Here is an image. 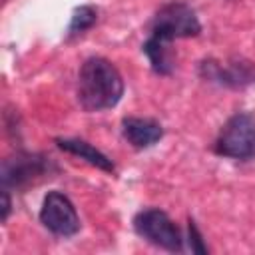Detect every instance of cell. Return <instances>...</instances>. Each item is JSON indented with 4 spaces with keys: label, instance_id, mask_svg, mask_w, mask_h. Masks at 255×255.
<instances>
[{
    "label": "cell",
    "instance_id": "cell-12",
    "mask_svg": "<svg viewBox=\"0 0 255 255\" xmlns=\"http://www.w3.org/2000/svg\"><path fill=\"white\" fill-rule=\"evenodd\" d=\"M189 247H191L193 253H207V247L203 245L201 235H199V231H197L193 221H189Z\"/></svg>",
    "mask_w": 255,
    "mask_h": 255
},
{
    "label": "cell",
    "instance_id": "cell-9",
    "mask_svg": "<svg viewBox=\"0 0 255 255\" xmlns=\"http://www.w3.org/2000/svg\"><path fill=\"white\" fill-rule=\"evenodd\" d=\"M56 143H58L60 149H64V151H68V153H72V155H78L80 159L88 161L90 165H94V167H98V169H102V171H114L112 159H110L106 153H102L98 147H94L92 143H88V141H84V139L58 137Z\"/></svg>",
    "mask_w": 255,
    "mask_h": 255
},
{
    "label": "cell",
    "instance_id": "cell-11",
    "mask_svg": "<svg viewBox=\"0 0 255 255\" xmlns=\"http://www.w3.org/2000/svg\"><path fill=\"white\" fill-rule=\"evenodd\" d=\"M98 20V12L94 6H80L74 10L72 14V20H70V26H68V36L74 38V36H80L84 34L86 30H90Z\"/></svg>",
    "mask_w": 255,
    "mask_h": 255
},
{
    "label": "cell",
    "instance_id": "cell-5",
    "mask_svg": "<svg viewBox=\"0 0 255 255\" xmlns=\"http://www.w3.org/2000/svg\"><path fill=\"white\" fill-rule=\"evenodd\" d=\"M42 225L60 237H72L80 231V217L76 213L74 203L60 191H50L40 209Z\"/></svg>",
    "mask_w": 255,
    "mask_h": 255
},
{
    "label": "cell",
    "instance_id": "cell-10",
    "mask_svg": "<svg viewBox=\"0 0 255 255\" xmlns=\"http://www.w3.org/2000/svg\"><path fill=\"white\" fill-rule=\"evenodd\" d=\"M143 52L153 68V72L161 74V76H167L171 74L173 70V58H171V52H169V42L163 40V38H157V36H149V40L143 44Z\"/></svg>",
    "mask_w": 255,
    "mask_h": 255
},
{
    "label": "cell",
    "instance_id": "cell-3",
    "mask_svg": "<svg viewBox=\"0 0 255 255\" xmlns=\"http://www.w3.org/2000/svg\"><path fill=\"white\" fill-rule=\"evenodd\" d=\"M201 32L197 14L185 2H169L159 8L151 22V34L167 42L175 38H191Z\"/></svg>",
    "mask_w": 255,
    "mask_h": 255
},
{
    "label": "cell",
    "instance_id": "cell-13",
    "mask_svg": "<svg viewBox=\"0 0 255 255\" xmlns=\"http://www.w3.org/2000/svg\"><path fill=\"white\" fill-rule=\"evenodd\" d=\"M8 213H10V195H8V189L4 187L2 189V221L8 219Z\"/></svg>",
    "mask_w": 255,
    "mask_h": 255
},
{
    "label": "cell",
    "instance_id": "cell-7",
    "mask_svg": "<svg viewBox=\"0 0 255 255\" xmlns=\"http://www.w3.org/2000/svg\"><path fill=\"white\" fill-rule=\"evenodd\" d=\"M201 76L211 82H219L231 88H241L255 82V68L249 62H233L229 66H221L209 60L201 64Z\"/></svg>",
    "mask_w": 255,
    "mask_h": 255
},
{
    "label": "cell",
    "instance_id": "cell-4",
    "mask_svg": "<svg viewBox=\"0 0 255 255\" xmlns=\"http://www.w3.org/2000/svg\"><path fill=\"white\" fill-rule=\"evenodd\" d=\"M133 229L139 237H143L155 247H161L167 251H181L183 247L179 229L169 219V215L161 209H155V207L141 209L133 217Z\"/></svg>",
    "mask_w": 255,
    "mask_h": 255
},
{
    "label": "cell",
    "instance_id": "cell-2",
    "mask_svg": "<svg viewBox=\"0 0 255 255\" xmlns=\"http://www.w3.org/2000/svg\"><path fill=\"white\" fill-rule=\"evenodd\" d=\"M215 151L223 157H255V118L249 114L231 116L215 139Z\"/></svg>",
    "mask_w": 255,
    "mask_h": 255
},
{
    "label": "cell",
    "instance_id": "cell-8",
    "mask_svg": "<svg viewBox=\"0 0 255 255\" xmlns=\"http://www.w3.org/2000/svg\"><path fill=\"white\" fill-rule=\"evenodd\" d=\"M122 131H124V137L137 149L157 143L163 135L161 126L147 118H126L122 122Z\"/></svg>",
    "mask_w": 255,
    "mask_h": 255
},
{
    "label": "cell",
    "instance_id": "cell-6",
    "mask_svg": "<svg viewBox=\"0 0 255 255\" xmlns=\"http://www.w3.org/2000/svg\"><path fill=\"white\" fill-rule=\"evenodd\" d=\"M54 169L52 161L38 153H16L2 163V183L4 187H24L42 179Z\"/></svg>",
    "mask_w": 255,
    "mask_h": 255
},
{
    "label": "cell",
    "instance_id": "cell-1",
    "mask_svg": "<svg viewBox=\"0 0 255 255\" xmlns=\"http://www.w3.org/2000/svg\"><path fill=\"white\" fill-rule=\"evenodd\" d=\"M124 96V78L106 58H88L78 76V100L86 112H102L118 106Z\"/></svg>",
    "mask_w": 255,
    "mask_h": 255
}]
</instances>
